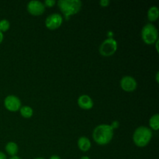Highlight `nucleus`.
Here are the masks:
<instances>
[{
	"instance_id": "obj_5",
	"label": "nucleus",
	"mask_w": 159,
	"mask_h": 159,
	"mask_svg": "<svg viewBox=\"0 0 159 159\" xmlns=\"http://www.w3.org/2000/svg\"><path fill=\"white\" fill-rule=\"evenodd\" d=\"M117 41L113 37L107 38L102 42L99 47V53L103 57H110L113 55L117 51Z\"/></svg>"
},
{
	"instance_id": "obj_27",
	"label": "nucleus",
	"mask_w": 159,
	"mask_h": 159,
	"mask_svg": "<svg viewBox=\"0 0 159 159\" xmlns=\"http://www.w3.org/2000/svg\"><path fill=\"white\" fill-rule=\"evenodd\" d=\"M34 159H45V158H41V157H38V158H34Z\"/></svg>"
},
{
	"instance_id": "obj_3",
	"label": "nucleus",
	"mask_w": 159,
	"mask_h": 159,
	"mask_svg": "<svg viewBox=\"0 0 159 159\" xmlns=\"http://www.w3.org/2000/svg\"><path fill=\"white\" fill-rule=\"evenodd\" d=\"M152 138V130L144 126H141L133 134V141L136 146L144 148L150 143Z\"/></svg>"
},
{
	"instance_id": "obj_6",
	"label": "nucleus",
	"mask_w": 159,
	"mask_h": 159,
	"mask_svg": "<svg viewBox=\"0 0 159 159\" xmlns=\"http://www.w3.org/2000/svg\"><path fill=\"white\" fill-rule=\"evenodd\" d=\"M4 107L10 112H16L21 108L22 104L20 98L14 95H9L4 99Z\"/></svg>"
},
{
	"instance_id": "obj_4",
	"label": "nucleus",
	"mask_w": 159,
	"mask_h": 159,
	"mask_svg": "<svg viewBox=\"0 0 159 159\" xmlns=\"http://www.w3.org/2000/svg\"><path fill=\"white\" fill-rule=\"evenodd\" d=\"M141 37L146 44H155L158 40V31L155 25L152 23H147L144 25L141 30Z\"/></svg>"
},
{
	"instance_id": "obj_23",
	"label": "nucleus",
	"mask_w": 159,
	"mask_h": 159,
	"mask_svg": "<svg viewBox=\"0 0 159 159\" xmlns=\"http://www.w3.org/2000/svg\"><path fill=\"white\" fill-rule=\"evenodd\" d=\"M158 76H159V71H157L156 75H155V79H156V82H157V83H159Z\"/></svg>"
},
{
	"instance_id": "obj_20",
	"label": "nucleus",
	"mask_w": 159,
	"mask_h": 159,
	"mask_svg": "<svg viewBox=\"0 0 159 159\" xmlns=\"http://www.w3.org/2000/svg\"><path fill=\"white\" fill-rule=\"evenodd\" d=\"M0 159H7L6 154L3 153L2 152H0Z\"/></svg>"
},
{
	"instance_id": "obj_2",
	"label": "nucleus",
	"mask_w": 159,
	"mask_h": 159,
	"mask_svg": "<svg viewBox=\"0 0 159 159\" xmlns=\"http://www.w3.org/2000/svg\"><path fill=\"white\" fill-rule=\"evenodd\" d=\"M56 3L66 20H69L71 16L79 12L82 6L80 0H58Z\"/></svg>"
},
{
	"instance_id": "obj_14",
	"label": "nucleus",
	"mask_w": 159,
	"mask_h": 159,
	"mask_svg": "<svg viewBox=\"0 0 159 159\" xmlns=\"http://www.w3.org/2000/svg\"><path fill=\"white\" fill-rule=\"evenodd\" d=\"M20 113L23 118L29 119V118L32 117L34 115V110L29 106H23L20 109Z\"/></svg>"
},
{
	"instance_id": "obj_12",
	"label": "nucleus",
	"mask_w": 159,
	"mask_h": 159,
	"mask_svg": "<svg viewBox=\"0 0 159 159\" xmlns=\"http://www.w3.org/2000/svg\"><path fill=\"white\" fill-rule=\"evenodd\" d=\"M6 152L8 155L10 157L16 156L19 152V147L16 144V143L13 142V141H9L6 144Z\"/></svg>"
},
{
	"instance_id": "obj_26",
	"label": "nucleus",
	"mask_w": 159,
	"mask_h": 159,
	"mask_svg": "<svg viewBox=\"0 0 159 159\" xmlns=\"http://www.w3.org/2000/svg\"><path fill=\"white\" fill-rule=\"evenodd\" d=\"M80 159H91L89 156H82Z\"/></svg>"
},
{
	"instance_id": "obj_21",
	"label": "nucleus",
	"mask_w": 159,
	"mask_h": 159,
	"mask_svg": "<svg viewBox=\"0 0 159 159\" xmlns=\"http://www.w3.org/2000/svg\"><path fill=\"white\" fill-rule=\"evenodd\" d=\"M49 159H61V158L58 155H51V156L50 157Z\"/></svg>"
},
{
	"instance_id": "obj_1",
	"label": "nucleus",
	"mask_w": 159,
	"mask_h": 159,
	"mask_svg": "<svg viewBox=\"0 0 159 159\" xmlns=\"http://www.w3.org/2000/svg\"><path fill=\"white\" fill-rule=\"evenodd\" d=\"M114 130L110 124H99L93 132V138L99 145H107L112 141Z\"/></svg>"
},
{
	"instance_id": "obj_22",
	"label": "nucleus",
	"mask_w": 159,
	"mask_h": 159,
	"mask_svg": "<svg viewBox=\"0 0 159 159\" xmlns=\"http://www.w3.org/2000/svg\"><path fill=\"white\" fill-rule=\"evenodd\" d=\"M3 39H4V35H3V33H2L1 31H0V44H1L2 42Z\"/></svg>"
},
{
	"instance_id": "obj_25",
	"label": "nucleus",
	"mask_w": 159,
	"mask_h": 159,
	"mask_svg": "<svg viewBox=\"0 0 159 159\" xmlns=\"http://www.w3.org/2000/svg\"><path fill=\"white\" fill-rule=\"evenodd\" d=\"M9 159H22L21 158H20V157H18L17 155H16V156H13V157H10V158Z\"/></svg>"
},
{
	"instance_id": "obj_11",
	"label": "nucleus",
	"mask_w": 159,
	"mask_h": 159,
	"mask_svg": "<svg viewBox=\"0 0 159 159\" xmlns=\"http://www.w3.org/2000/svg\"><path fill=\"white\" fill-rule=\"evenodd\" d=\"M78 147L82 152H87L90 150L92 147V144L90 140L87 137L82 136L78 140Z\"/></svg>"
},
{
	"instance_id": "obj_18",
	"label": "nucleus",
	"mask_w": 159,
	"mask_h": 159,
	"mask_svg": "<svg viewBox=\"0 0 159 159\" xmlns=\"http://www.w3.org/2000/svg\"><path fill=\"white\" fill-rule=\"evenodd\" d=\"M110 2L109 1V0H101L100 2H99V5H100L102 7H107V6L110 5Z\"/></svg>"
},
{
	"instance_id": "obj_9",
	"label": "nucleus",
	"mask_w": 159,
	"mask_h": 159,
	"mask_svg": "<svg viewBox=\"0 0 159 159\" xmlns=\"http://www.w3.org/2000/svg\"><path fill=\"white\" fill-rule=\"evenodd\" d=\"M120 85L121 89L124 91L127 92V93H131L137 89L138 82H137L136 79L132 76L126 75L120 79Z\"/></svg>"
},
{
	"instance_id": "obj_10",
	"label": "nucleus",
	"mask_w": 159,
	"mask_h": 159,
	"mask_svg": "<svg viewBox=\"0 0 159 159\" xmlns=\"http://www.w3.org/2000/svg\"><path fill=\"white\" fill-rule=\"evenodd\" d=\"M77 102L80 108L86 110H91L94 105L93 99L88 95H82V96H79Z\"/></svg>"
},
{
	"instance_id": "obj_17",
	"label": "nucleus",
	"mask_w": 159,
	"mask_h": 159,
	"mask_svg": "<svg viewBox=\"0 0 159 159\" xmlns=\"http://www.w3.org/2000/svg\"><path fill=\"white\" fill-rule=\"evenodd\" d=\"M43 4H44L45 7L51 8V7H53V6L56 4V2L54 1V0H45Z\"/></svg>"
},
{
	"instance_id": "obj_15",
	"label": "nucleus",
	"mask_w": 159,
	"mask_h": 159,
	"mask_svg": "<svg viewBox=\"0 0 159 159\" xmlns=\"http://www.w3.org/2000/svg\"><path fill=\"white\" fill-rule=\"evenodd\" d=\"M149 125L151 130H158L159 129V115L158 113L153 115L149 120Z\"/></svg>"
},
{
	"instance_id": "obj_16",
	"label": "nucleus",
	"mask_w": 159,
	"mask_h": 159,
	"mask_svg": "<svg viewBox=\"0 0 159 159\" xmlns=\"http://www.w3.org/2000/svg\"><path fill=\"white\" fill-rule=\"evenodd\" d=\"M9 28H10V23H9V20H6V19L0 20V31L2 33L8 31Z\"/></svg>"
},
{
	"instance_id": "obj_24",
	"label": "nucleus",
	"mask_w": 159,
	"mask_h": 159,
	"mask_svg": "<svg viewBox=\"0 0 159 159\" xmlns=\"http://www.w3.org/2000/svg\"><path fill=\"white\" fill-rule=\"evenodd\" d=\"M155 46H156V51L157 52H158V43H159V40H157L156 42H155Z\"/></svg>"
},
{
	"instance_id": "obj_8",
	"label": "nucleus",
	"mask_w": 159,
	"mask_h": 159,
	"mask_svg": "<svg viewBox=\"0 0 159 159\" xmlns=\"http://www.w3.org/2000/svg\"><path fill=\"white\" fill-rule=\"evenodd\" d=\"M45 6L43 2L38 0H32L26 5V10L33 16H40L44 12Z\"/></svg>"
},
{
	"instance_id": "obj_13",
	"label": "nucleus",
	"mask_w": 159,
	"mask_h": 159,
	"mask_svg": "<svg viewBox=\"0 0 159 159\" xmlns=\"http://www.w3.org/2000/svg\"><path fill=\"white\" fill-rule=\"evenodd\" d=\"M159 16V9L158 6H152L148 11V18L149 21L155 22L158 19Z\"/></svg>"
},
{
	"instance_id": "obj_19",
	"label": "nucleus",
	"mask_w": 159,
	"mask_h": 159,
	"mask_svg": "<svg viewBox=\"0 0 159 159\" xmlns=\"http://www.w3.org/2000/svg\"><path fill=\"white\" fill-rule=\"evenodd\" d=\"M110 126H111V127L113 129V130H114L115 129H117L118 127H120V123L118 122L117 120H114L111 124H110Z\"/></svg>"
},
{
	"instance_id": "obj_7",
	"label": "nucleus",
	"mask_w": 159,
	"mask_h": 159,
	"mask_svg": "<svg viewBox=\"0 0 159 159\" xmlns=\"http://www.w3.org/2000/svg\"><path fill=\"white\" fill-rule=\"evenodd\" d=\"M63 17L59 13H52L48 16L45 20V26L48 29L54 30L61 26Z\"/></svg>"
}]
</instances>
